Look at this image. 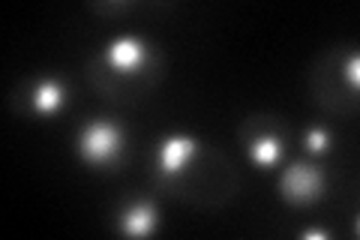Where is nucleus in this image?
I'll return each mask as SVG.
<instances>
[{"mask_svg":"<svg viewBox=\"0 0 360 240\" xmlns=\"http://www.w3.org/2000/svg\"><path fill=\"white\" fill-rule=\"evenodd\" d=\"M345 78H348L352 84L360 82V61H357V54H352V57L345 61Z\"/></svg>","mask_w":360,"mask_h":240,"instance_id":"9","label":"nucleus"},{"mask_svg":"<svg viewBox=\"0 0 360 240\" xmlns=\"http://www.w3.org/2000/svg\"><path fill=\"white\" fill-rule=\"evenodd\" d=\"M250 153H252V159L258 165H274L279 156H283V141L276 139V135H258V139L252 141V147H250Z\"/></svg>","mask_w":360,"mask_h":240,"instance_id":"7","label":"nucleus"},{"mask_svg":"<svg viewBox=\"0 0 360 240\" xmlns=\"http://www.w3.org/2000/svg\"><path fill=\"white\" fill-rule=\"evenodd\" d=\"M321 187H324V177L315 165H291L285 175H283V192L285 198L291 201H312L321 196Z\"/></svg>","mask_w":360,"mask_h":240,"instance_id":"2","label":"nucleus"},{"mask_svg":"<svg viewBox=\"0 0 360 240\" xmlns=\"http://www.w3.org/2000/svg\"><path fill=\"white\" fill-rule=\"evenodd\" d=\"M105 57L111 61V66H117V70H139L144 63V42L139 37H120L108 45Z\"/></svg>","mask_w":360,"mask_h":240,"instance_id":"4","label":"nucleus"},{"mask_svg":"<svg viewBox=\"0 0 360 240\" xmlns=\"http://www.w3.org/2000/svg\"><path fill=\"white\" fill-rule=\"evenodd\" d=\"M153 225H156V210L148 201L132 204V208H127V213H123V232L127 234H148Z\"/></svg>","mask_w":360,"mask_h":240,"instance_id":"5","label":"nucleus"},{"mask_svg":"<svg viewBox=\"0 0 360 240\" xmlns=\"http://www.w3.org/2000/svg\"><path fill=\"white\" fill-rule=\"evenodd\" d=\"M120 151V130L115 123H90L82 132V153L90 163H111Z\"/></svg>","mask_w":360,"mask_h":240,"instance_id":"1","label":"nucleus"},{"mask_svg":"<svg viewBox=\"0 0 360 240\" xmlns=\"http://www.w3.org/2000/svg\"><path fill=\"white\" fill-rule=\"evenodd\" d=\"M307 147L312 153H324V151H330V132L328 130H309V135H307Z\"/></svg>","mask_w":360,"mask_h":240,"instance_id":"8","label":"nucleus"},{"mask_svg":"<svg viewBox=\"0 0 360 240\" xmlns=\"http://www.w3.org/2000/svg\"><path fill=\"white\" fill-rule=\"evenodd\" d=\"M193 151H195V141L189 135H172V139H165V144L160 147V171L165 177L177 175L186 165V159L193 156Z\"/></svg>","mask_w":360,"mask_h":240,"instance_id":"3","label":"nucleus"},{"mask_svg":"<svg viewBox=\"0 0 360 240\" xmlns=\"http://www.w3.org/2000/svg\"><path fill=\"white\" fill-rule=\"evenodd\" d=\"M66 99V87L60 82H54V78H49V82H42L37 90H33V106H37L39 111H54L60 108Z\"/></svg>","mask_w":360,"mask_h":240,"instance_id":"6","label":"nucleus"},{"mask_svg":"<svg viewBox=\"0 0 360 240\" xmlns=\"http://www.w3.org/2000/svg\"><path fill=\"white\" fill-rule=\"evenodd\" d=\"M303 237H309V240H324V237H328V232H321V228H315V232H307Z\"/></svg>","mask_w":360,"mask_h":240,"instance_id":"10","label":"nucleus"}]
</instances>
